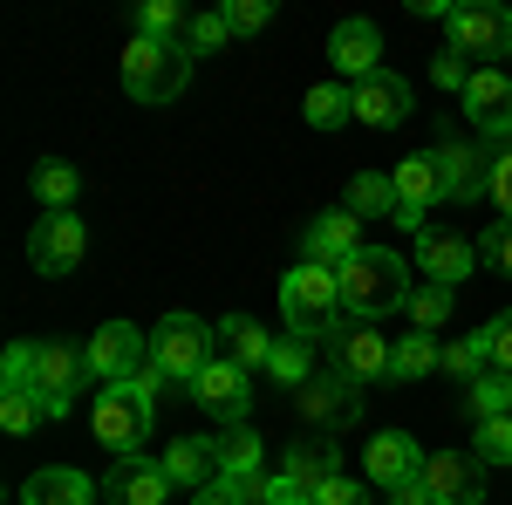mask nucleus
Here are the masks:
<instances>
[{"label": "nucleus", "mask_w": 512, "mask_h": 505, "mask_svg": "<svg viewBox=\"0 0 512 505\" xmlns=\"http://www.w3.org/2000/svg\"><path fill=\"white\" fill-rule=\"evenodd\" d=\"M335 287H342V314L349 321H383V314L410 308V260L390 253V246H362L355 260L335 267Z\"/></svg>", "instance_id": "1"}, {"label": "nucleus", "mask_w": 512, "mask_h": 505, "mask_svg": "<svg viewBox=\"0 0 512 505\" xmlns=\"http://www.w3.org/2000/svg\"><path fill=\"white\" fill-rule=\"evenodd\" d=\"M185 82H192V48L185 41H130L123 48V96L130 103H171V96H185Z\"/></svg>", "instance_id": "2"}, {"label": "nucleus", "mask_w": 512, "mask_h": 505, "mask_svg": "<svg viewBox=\"0 0 512 505\" xmlns=\"http://www.w3.org/2000/svg\"><path fill=\"white\" fill-rule=\"evenodd\" d=\"M280 314H287V335H335L342 328V287H335V267H315V260H301V267L280 280Z\"/></svg>", "instance_id": "3"}, {"label": "nucleus", "mask_w": 512, "mask_h": 505, "mask_svg": "<svg viewBox=\"0 0 512 505\" xmlns=\"http://www.w3.org/2000/svg\"><path fill=\"white\" fill-rule=\"evenodd\" d=\"M82 383H89V355L82 349H69V342H28V383L21 389H35L48 417H69Z\"/></svg>", "instance_id": "4"}, {"label": "nucleus", "mask_w": 512, "mask_h": 505, "mask_svg": "<svg viewBox=\"0 0 512 505\" xmlns=\"http://www.w3.org/2000/svg\"><path fill=\"white\" fill-rule=\"evenodd\" d=\"M96 444L117 451V458H144V444H151V396L137 383L96 389Z\"/></svg>", "instance_id": "5"}, {"label": "nucleus", "mask_w": 512, "mask_h": 505, "mask_svg": "<svg viewBox=\"0 0 512 505\" xmlns=\"http://www.w3.org/2000/svg\"><path fill=\"white\" fill-rule=\"evenodd\" d=\"M212 335L219 328H205L198 314H164L158 328H151V362H158L171 383H198V369L212 362Z\"/></svg>", "instance_id": "6"}, {"label": "nucleus", "mask_w": 512, "mask_h": 505, "mask_svg": "<svg viewBox=\"0 0 512 505\" xmlns=\"http://www.w3.org/2000/svg\"><path fill=\"white\" fill-rule=\"evenodd\" d=\"M328 342H335V376H349L355 389H362V383H390L396 342H383L376 321H349V314H342V328H335Z\"/></svg>", "instance_id": "7"}, {"label": "nucleus", "mask_w": 512, "mask_h": 505, "mask_svg": "<svg viewBox=\"0 0 512 505\" xmlns=\"http://www.w3.org/2000/svg\"><path fill=\"white\" fill-rule=\"evenodd\" d=\"M390 178H396V226L424 239V212H431L437 198H451V185H444V164H437V151L403 157V164H396Z\"/></svg>", "instance_id": "8"}, {"label": "nucleus", "mask_w": 512, "mask_h": 505, "mask_svg": "<svg viewBox=\"0 0 512 505\" xmlns=\"http://www.w3.org/2000/svg\"><path fill=\"white\" fill-rule=\"evenodd\" d=\"M82 355H89V376L110 389V383H130V376L151 362V342H144V328H130V321H103Z\"/></svg>", "instance_id": "9"}, {"label": "nucleus", "mask_w": 512, "mask_h": 505, "mask_svg": "<svg viewBox=\"0 0 512 505\" xmlns=\"http://www.w3.org/2000/svg\"><path fill=\"white\" fill-rule=\"evenodd\" d=\"M82 246H89V233H82L76 212H48V219H35V233H28V267L41 280H62V273L82 267Z\"/></svg>", "instance_id": "10"}, {"label": "nucleus", "mask_w": 512, "mask_h": 505, "mask_svg": "<svg viewBox=\"0 0 512 505\" xmlns=\"http://www.w3.org/2000/svg\"><path fill=\"white\" fill-rule=\"evenodd\" d=\"M192 403L205 410V417H219V424H246L253 383H246V369H239L233 355H212V362L198 369V383H192Z\"/></svg>", "instance_id": "11"}, {"label": "nucleus", "mask_w": 512, "mask_h": 505, "mask_svg": "<svg viewBox=\"0 0 512 505\" xmlns=\"http://www.w3.org/2000/svg\"><path fill=\"white\" fill-rule=\"evenodd\" d=\"M431 505H485V458L478 451H437L424 458Z\"/></svg>", "instance_id": "12"}, {"label": "nucleus", "mask_w": 512, "mask_h": 505, "mask_svg": "<svg viewBox=\"0 0 512 505\" xmlns=\"http://www.w3.org/2000/svg\"><path fill=\"white\" fill-rule=\"evenodd\" d=\"M362 465H369V485L396 492V485L424 478V451L410 430H376V437H362Z\"/></svg>", "instance_id": "13"}, {"label": "nucleus", "mask_w": 512, "mask_h": 505, "mask_svg": "<svg viewBox=\"0 0 512 505\" xmlns=\"http://www.w3.org/2000/svg\"><path fill=\"white\" fill-rule=\"evenodd\" d=\"M451 55H512V14L499 7H451Z\"/></svg>", "instance_id": "14"}, {"label": "nucleus", "mask_w": 512, "mask_h": 505, "mask_svg": "<svg viewBox=\"0 0 512 505\" xmlns=\"http://www.w3.org/2000/svg\"><path fill=\"white\" fill-rule=\"evenodd\" d=\"M465 117L478 123V137H512V76H499V69H472V82H465Z\"/></svg>", "instance_id": "15"}, {"label": "nucleus", "mask_w": 512, "mask_h": 505, "mask_svg": "<svg viewBox=\"0 0 512 505\" xmlns=\"http://www.w3.org/2000/svg\"><path fill=\"white\" fill-rule=\"evenodd\" d=\"M301 246H308V260H315V267H342V260L362 253V219H355L349 205L315 212V219H308V233H301Z\"/></svg>", "instance_id": "16"}, {"label": "nucleus", "mask_w": 512, "mask_h": 505, "mask_svg": "<svg viewBox=\"0 0 512 505\" xmlns=\"http://www.w3.org/2000/svg\"><path fill=\"white\" fill-rule=\"evenodd\" d=\"M171 492H178V485H171L164 465H151V458H117L110 478H103V499L110 505H164Z\"/></svg>", "instance_id": "17"}, {"label": "nucleus", "mask_w": 512, "mask_h": 505, "mask_svg": "<svg viewBox=\"0 0 512 505\" xmlns=\"http://www.w3.org/2000/svg\"><path fill=\"white\" fill-rule=\"evenodd\" d=\"M478 267V246L458 233H424L417 239V273L431 280V287H458V280H472Z\"/></svg>", "instance_id": "18"}, {"label": "nucleus", "mask_w": 512, "mask_h": 505, "mask_svg": "<svg viewBox=\"0 0 512 505\" xmlns=\"http://www.w3.org/2000/svg\"><path fill=\"white\" fill-rule=\"evenodd\" d=\"M403 117H410V82H403V76L376 69L369 82H355V123H369V130H396Z\"/></svg>", "instance_id": "19"}, {"label": "nucleus", "mask_w": 512, "mask_h": 505, "mask_svg": "<svg viewBox=\"0 0 512 505\" xmlns=\"http://www.w3.org/2000/svg\"><path fill=\"white\" fill-rule=\"evenodd\" d=\"M328 62H335L342 76L369 82V76H376V69H383V35H376L369 21H342V28L328 35Z\"/></svg>", "instance_id": "20"}, {"label": "nucleus", "mask_w": 512, "mask_h": 505, "mask_svg": "<svg viewBox=\"0 0 512 505\" xmlns=\"http://www.w3.org/2000/svg\"><path fill=\"white\" fill-rule=\"evenodd\" d=\"M287 478H294V485H301V492H321V485H328V478H342V451H335V437H294V444H287Z\"/></svg>", "instance_id": "21"}, {"label": "nucleus", "mask_w": 512, "mask_h": 505, "mask_svg": "<svg viewBox=\"0 0 512 505\" xmlns=\"http://www.w3.org/2000/svg\"><path fill=\"white\" fill-rule=\"evenodd\" d=\"M164 478L178 485V492H205L212 478H219V458H212V437H171V451L158 458Z\"/></svg>", "instance_id": "22"}, {"label": "nucleus", "mask_w": 512, "mask_h": 505, "mask_svg": "<svg viewBox=\"0 0 512 505\" xmlns=\"http://www.w3.org/2000/svg\"><path fill=\"white\" fill-rule=\"evenodd\" d=\"M96 492L103 485H89L82 471L69 465H41L28 485H21V505H96Z\"/></svg>", "instance_id": "23"}, {"label": "nucleus", "mask_w": 512, "mask_h": 505, "mask_svg": "<svg viewBox=\"0 0 512 505\" xmlns=\"http://www.w3.org/2000/svg\"><path fill=\"white\" fill-rule=\"evenodd\" d=\"M219 342H226V355H233L246 376L267 369V355H274V335H267L253 314H226V321H219Z\"/></svg>", "instance_id": "24"}, {"label": "nucleus", "mask_w": 512, "mask_h": 505, "mask_svg": "<svg viewBox=\"0 0 512 505\" xmlns=\"http://www.w3.org/2000/svg\"><path fill=\"white\" fill-rule=\"evenodd\" d=\"M294 403H301V417H315V424H342L355 410V383L349 376H321V383L294 389Z\"/></svg>", "instance_id": "25"}, {"label": "nucleus", "mask_w": 512, "mask_h": 505, "mask_svg": "<svg viewBox=\"0 0 512 505\" xmlns=\"http://www.w3.org/2000/svg\"><path fill=\"white\" fill-rule=\"evenodd\" d=\"M212 458H219L226 478H260V430L253 424H226L219 437H212Z\"/></svg>", "instance_id": "26"}, {"label": "nucleus", "mask_w": 512, "mask_h": 505, "mask_svg": "<svg viewBox=\"0 0 512 505\" xmlns=\"http://www.w3.org/2000/svg\"><path fill=\"white\" fill-rule=\"evenodd\" d=\"M28 185H35V198L48 205V212H76L82 171H76V164H62V157H41V164H35V178H28Z\"/></svg>", "instance_id": "27"}, {"label": "nucleus", "mask_w": 512, "mask_h": 505, "mask_svg": "<svg viewBox=\"0 0 512 505\" xmlns=\"http://www.w3.org/2000/svg\"><path fill=\"white\" fill-rule=\"evenodd\" d=\"M437 362H444V349H437V335H424V328H410L403 342H396L390 355V383H424Z\"/></svg>", "instance_id": "28"}, {"label": "nucleus", "mask_w": 512, "mask_h": 505, "mask_svg": "<svg viewBox=\"0 0 512 505\" xmlns=\"http://www.w3.org/2000/svg\"><path fill=\"white\" fill-rule=\"evenodd\" d=\"M315 342H308V335H280L274 342V355H267V376H274V383H287V389H301V383H315Z\"/></svg>", "instance_id": "29"}, {"label": "nucleus", "mask_w": 512, "mask_h": 505, "mask_svg": "<svg viewBox=\"0 0 512 505\" xmlns=\"http://www.w3.org/2000/svg\"><path fill=\"white\" fill-rule=\"evenodd\" d=\"M349 212H355V219H396V178L362 171V178L349 185Z\"/></svg>", "instance_id": "30"}, {"label": "nucleus", "mask_w": 512, "mask_h": 505, "mask_svg": "<svg viewBox=\"0 0 512 505\" xmlns=\"http://www.w3.org/2000/svg\"><path fill=\"white\" fill-rule=\"evenodd\" d=\"M355 117V89H342V82H315L308 89V123L315 130H335V123Z\"/></svg>", "instance_id": "31"}, {"label": "nucleus", "mask_w": 512, "mask_h": 505, "mask_svg": "<svg viewBox=\"0 0 512 505\" xmlns=\"http://www.w3.org/2000/svg\"><path fill=\"white\" fill-rule=\"evenodd\" d=\"M192 505H267V478H212L205 492H192Z\"/></svg>", "instance_id": "32"}, {"label": "nucleus", "mask_w": 512, "mask_h": 505, "mask_svg": "<svg viewBox=\"0 0 512 505\" xmlns=\"http://www.w3.org/2000/svg\"><path fill=\"white\" fill-rule=\"evenodd\" d=\"M41 417H48V410H41L35 389H0V430H7V437H28Z\"/></svg>", "instance_id": "33"}, {"label": "nucleus", "mask_w": 512, "mask_h": 505, "mask_svg": "<svg viewBox=\"0 0 512 505\" xmlns=\"http://www.w3.org/2000/svg\"><path fill=\"white\" fill-rule=\"evenodd\" d=\"M178 28H192L178 0H144V7H137V35H144V41H171Z\"/></svg>", "instance_id": "34"}, {"label": "nucleus", "mask_w": 512, "mask_h": 505, "mask_svg": "<svg viewBox=\"0 0 512 505\" xmlns=\"http://www.w3.org/2000/svg\"><path fill=\"white\" fill-rule=\"evenodd\" d=\"M410 321H417L424 335H437V328L451 321V287H431V280H424V287L410 294Z\"/></svg>", "instance_id": "35"}, {"label": "nucleus", "mask_w": 512, "mask_h": 505, "mask_svg": "<svg viewBox=\"0 0 512 505\" xmlns=\"http://www.w3.org/2000/svg\"><path fill=\"white\" fill-rule=\"evenodd\" d=\"M226 35H233L226 7H205V14H192V28H185V48H192V55H212V48H219Z\"/></svg>", "instance_id": "36"}, {"label": "nucleus", "mask_w": 512, "mask_h": 505, "mask_svg": "<svg viewBox=\"0 0 512 505\" xmlns=\"http://www.w3.org/2000/svg\"><path fill=\"white\" fill-rule=\"evenodd\" d=\"M478 458H485V465H512V410L478 424Z\"/></svg>", "instance_id": "37"}, {"label": "nucleus", "mask_w": 512, "mask_h": 505, "mask_svg": "<svg viewBox=\"0 0 512 505\" xmlns=\"http://www.w3.org/2000/svg\"><path fill=\"white\" fill-rule=\"evenodd\" d=\"M478 260L512 280V219H492V226H485V239H478Z\"/></svg>", "instance_id": "38"}, {"label": "nucleus", "mask_w": 512, "mask_h": 505, "mask_svg": "<svg viewBox=\"0 0 512 505\" xmlns=\"http://www.w3.org/2000/svg\"><path fill=\"white\" fill-rule=\"evenodd\" d=\"M444 369H451V376H478V369H492V349H485V335H465V342H451V349H444Z\"/></svg>", "instance_id": "39"}, {"label": "nucleus", "mask_w": 512, "mask_h": 505, "mask_svg": "<svg viewBox=\"0 0 512 505\" xmlns=\"http://www.w3.org/2000/svg\"><path fill=\"white\" fill-rule=\"evenodd\" d=\"M485 198H492L499 219H512V144H506V151H492V185H485Z\"/></svg>", "instance_id": "40"}, {"label": "nucleus", "mask_w": 512, "mask_h": 505, "mask_svg": "<svg viewBox=\"0 0 512 505\" xmlns=\"http://www.w3.org/2000/svg\"><path fill=\"white\" fill-rule=\"evenodd\" d=\"M226 21H233V35H260V28L274 21V0H233Z\"/></svg>", "instance_id": "41"}, {"label": "nucleus", "mask_w": 512, "mask_h": 505, "mask_svg": "<svg viewBox=\"0 0 512 505\" xmlns=\"http://www.w3.org/2000/svg\"><path fill=\"white\" fill-rule=\"evenodd\" d=\"M315 505H369V485L342 471V478H328V485H321V492H315Z\"/></svg>", "instance_id": "42"}, {"label": "nucleus", "mask_w": 512, "mask_h": 505, "mask_svg": "<svg viewBox=\"0 0 512 505\" xmlns=\"http://www.w3.org/2000/svg\"><path fill=\"white\" fill-rule=\"evenodd\" d=\"M485 349H492V369H499V376H512V308L485 328Z\"/></svg>", "instance_id": "43"}, {"label": "nucleus", "mask_w": 512, "mask_h": 505, "mask_svg": "<svg viewBox=\"0 0 512 505\" xmlns=\"http://www.w3.org/2000/svg\"><path fill=\"white\" fill-rule=\"evenodd\" d=\"M472 410H478V424H485V417H506L512 403H506V376H485V383L472 389Z\"/></svg>", "instance_id": "44"}, {"label": "nucleus", "mask_w": 512, "mask_h": 505, "mask_svg": "<svg viewBox=\"0 0 512 505\" xmlns=\"http://www.w3.org/2000/svg\"><path fill=\"white\" fill-rule=\"evenodd\" d=\"M431 82H437V89H458V96H465V82H472V62L444 48V55H437V69H431Z\"/></svg>", "instance_id": "45"}, {"label": "nucleus", "mask_w": 512, "mask_h": 505, "mask_svg": "<svg viewBox=\"0 0 512 505\" xmlns=\"http://www.w3.org/2000/svg\"><path fill=\"white\" fill-rule=\"evenodd\" d=\"M267 505H315V492H301V485L280 471V478H267Z\"/></svg>", "instance_id": "46"}, {"label": "nucleus", "mask_w": 512, "mask_h": 505, "mask_svg": "<svg viewBox=\"0 0 512 505\" xmlns=\"http://www.w3.org/2000/svg\"><path fill=\"white\" fill-rule=\"evenodd\" d=\"M390 505H431V485L410 478V485H396V492H390Z\"/></svg>", "instance_id": "47"}, {"label": "nucleus", "mask_w": 512, "mask_h": 505, "mask_svg": "<svg viewBox=\"0 0 512 505\" xmlns=\"http://www.w3.org/2000/svg\"><path fill=\"white\" fill-rule=\"evenodd\" d=\"M506 403H512V376H506Z\"/></svg>", "instance_id": "48"}]
</instances>
